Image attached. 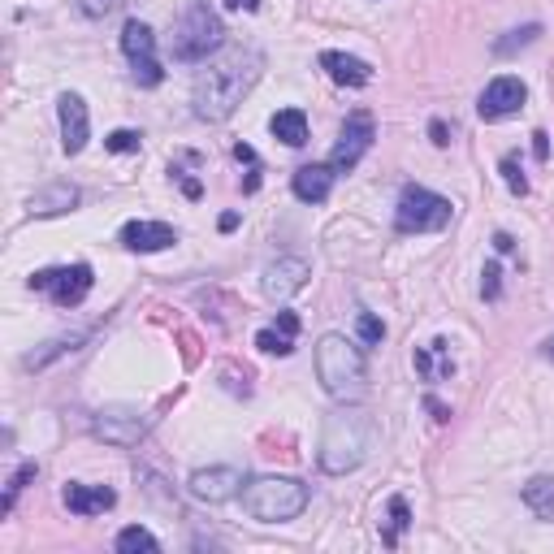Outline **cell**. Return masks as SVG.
<instances>
[{
    "label": "cell",
    "instance_id": "cell-28",
    "mask_svg": "<svg viewBox=\"0 0 554 554\" xmlns=\"http://www.w3.org/2000/svg\"><path fill=\"white\" fill-rule=\"evenodd\" d=\"M503 182H507L511 195H529V178L520 174V161H516V156H503Z\"/></svg>",
    "mask_w": 554,
    "mask_h": 554
},
{
    "label": "cell",
    "instance_id": "cell-27",
    "mask_svg": "<svg viewBox=\"0 0 554 554\" xmlns=\"http://www.w3.org/2000/svg\"><path fill=\"white\" fill-rule=\"evenodd\" d=\"M35 472H39L35 464H22V468H18V472H13V477H9V485H5V498H0V516H9V511H13V498H18V494H22V485H26V481H31V477H35Z\"/></svg>",
    "mask_w": 554,
    "mask_h": 554
},
{
    "label": "cell",
    "instance_id": "cell-1",
    "mask_svg": "<svg viewBox=\"0 0 554 554\" xmlns=\"http://www.w3.org/2000/svg\"><path fill=\"white\" fill-rule=\"evenodd\" d=\"M260 70H265V57L256 48H230L226 57L208 61V70H200V78L191 87L195 117L200 122H226V117H234L243 96L256 87Z\"/></svg>",
    "mask_w": 554,
    "mask_h": 554
},
{
    "label": "cell",
    "instance_id": "cell-42",
    "mask_svg": "<svg viewBox=\"0 0 554 554\" xmlns=\"http://www.w3.org/2000/svg\"><path fill=\"white\" fill-rule=\"evenodd\" d=\"M542 355H546V360H554V334L542 342Z\"/></svg>",
    "mask_w": 554,
    "mask_h": 554
},
{
    "label": "cell",
    "instance_id": "cell-21",
    "mask_svg": "<svg viewBox=\"0 0 554 554\" xmlns=\"http://www.w3.org/2000/svg\"><path fill=\"white\" fill-rule=\"evenodd\" d=\"M87 338H91L87 329H74V334H61V338H52V342H44V347H39V351H31V355H26V368H48L52 360H57V355H70V351H78Z\"/></svg>",
    "mask_w": 554,
    "mask_h": 554
},
{
    "label": "cell",
    "instance_id": "cell-13",
    "mask_svg": "<svg viewBox=\"0 0 554 554\" xmlns=\"http://www.w3.org/2000/svg\"><path fill=\"white\" fill-rule=\"evenodd\" d=\"M57 117H61V148H65V156H78L87 148V139H91L87 100L74 96V91H65V96L57 100Z\"/></svg>",
    "mask_w": 554,
    "mask_h": 554
},
{
    "label": "cell",
    "instance_id": "cell-8",
    "mask_svg": "<svg viewBox=\"0 0 554 554\" xmlns=\"http://www.w3.org/2000/svg\"><path fill=\"white\" fill-rule=\"evenodd\" d=\"M122 52H126L130 74H135L139 87H161L165 83V70H161V61H156V35H152L148 22L130 18L122 26Z\"/></svg>",
    "mask_w": 554,
    "mask_h": 554
},
{
    "label": "cell",
    "instance_id": "cell-22",
    "mask_svg": "<svg viewBox=\"0 0 554 554\" xmlns=\"http://www.w3.org/2000/svg\"><path fill=\"white\" fill-rule=\"evenodd\" d=\"M520 498H524V507H529L537 520H554V477H533L520 490Z\"/></svg>",
    "mask_w": 554,
    "mask_h": 554
},
{
    "label": "cell",
    "instance_id": "cell-26",
    "mask_svg": "<svg viewBox=\"0 0 554 554\" xmlns=\"http://www.w3.org/2000/svg\"><path fill=\"white\" fill-rule=\"evenodd\" d=\"M256 347L265 355H290V351H295V338L282 334V329L273 325V329H260V334H256Z\"/></svg>",
    "mask_w": 554,
    "mask_h": 554
},
{
    "label": "cell",
    "instance_id": "cell-7",
    "mask_svg": "<svg viewBox=\"0 0 554 554\" xmlns=\"http://www.w3.org/2000/svg\"><path fill=\"white\" fill-rule=\"evenodd\" d=\"M91 286H96V273H91V265H61V269H39L31 273V290H39V295H48L57 308H78Z\"/></svg>",
    "mask_w": 554,
    "mask_h": 554
},
{
    "label": "cell",
    "instance_id": "cell-15",
    "mask_svg": "<svg viewBox=\"0 0 554 554\" xmlns=\"http://www.w3.org/2000/svg\"><path fill=\"white\" fill-rule=\"evenodd\" d=\"M143 416L130 412V407H109V412L96 416V438L104 442H117V446H135L143 438Z\"/></svg>",
    "mask_w": 554,
    "mask_h": 554
},
{
    "label": "cell",
    "instance_id": "cell-2",
    "mask_svg": "<svg viewBox=\"0 0 554 554\" xmlns=\"http://www.w3.org/2000/svg\"><path fill=\"white\" fill-rule=\"evenodd\" d=\"M373 438H377V425L364 407L347 403V407H338V412H329L325 433H321V451H316L321 472H329V477L355 472L368 459V451H373Z\"/></svg>",
    "mask_w": 554,
    "mask_h": 554
},
{
    "label": "cell",
    "instance_id": "cell-35",
    "mask_svg": "<svg viewBox=\"0 0 554 554\" xmlns=\"http://www.w3.org/2000/svg\"><path fill=\"white\" fill-rule=\"evenodd\" d=\"M429 135H433V143H438V148H446V143H451V130H446V122H438V117L429 122Z\"/></svg>",
    "mask_w": 554,
    "mask_h": 554
},
{
    "label": "cell",
    "instance_id": "cell-41",
    "mask_svg": "<svg viewBox=\"0 0 554 554\" xmlns=\"http://www.w3.org/2000/svg\"><path fill=\"white\" fill-rule=\"evenodd\" d=\"M494 247H498V252H516V243H511V234H494Z\"/></svg>",
    "mask_w": 554,
    "mask_h": 554
},
{
    "label": "cell",
    "instance_id": "cell-12",
    "mask_svg": "<svg viewBox=\"0 0 554 554\" xmlns=\"http://www.w3.org/2000/svg\"><path fill=\"white\" fill-rule=\"evenodd\" d=\"M187 490H191V498H200V503H230V498L243 494V472L239 468H200V472H191Z\"/></svg>",
    "mask_w": 554,
    "mask_h": 554
},
{
    "label": "cell",
    "instance_id": "cell-16",
    "mask_svg": "<svg viewBox=\"0 0 554 554\" xmlns=\"http://www.w3.org/2000/svg\"><path fill=\"white\" fill-rule=\"evenodd\" d=\"M61 498L74 516H104V511L117 503V494L109 490V485H83V481H70Z\"/></svg>",
    "mask_w": 554,
    "mask_h": 554
},
{
    "label": "cell",
    "instance_id": "cell-23",
    "mask_svg": "<svg viewBox=\"0 0 554 554\" xmlns=\"http://www.w3.org/2000/svg\"><path fill=\"white\" fill-rule=\"evenodd\" d=\"M407 524H412V507H407V498L394 494V498H390V524H386V533H381V542H386V546H399V537H403Z\"/></svg>",
    "mask_w": 554,
    "mask_h": 554
},
{
    "label": "cell",
    "instance_id": "cell-9",
    "mask_svg": "<svg viewBox=\"0 0 554 554\" xmlns=\"http://www.w3.org/2000/svg\"><path fill=\"white\" fill-rule=\"evenodd\" d=\"M373 139H377L373 117H368V113H351L347 126H342V135H338V143H334V152H329V169H334V174H351V169L368 156Z\"/></svg>",
    "mask_w": 554,
    "mask_h": 554
},
{
    "label": "cell",
    "instance_id": "cell-32",
    "mask_svg": "<svg viewBox=\"0 0 554 554\" xmlns=\"http://www.w3.org/2000/svg\"><path fill=\"white\" fill-rule=\"evenodd\" d=\"M78 5H83L87 18H104V13H113L122 0H78Z\"/></svg>",
    "mask_w": 554,
    "mask_h": 554
},
{
    "label": "cell",
    "instance_id": "cell-14",
    "mask_svg": "<svg viewBox=\"0 0 554 554\" xmlns=\"http://www.w3.org/2000/svg\"><path fill=\"white\" fill-rule=\"evenodd\" d=\"M174 243H178V230L165 226V221H126V226H122V247H126V252L148 256V252H165V247H174Z\"/></svg>",
    "mask_w": 554,
    "mask_h": 554
},
{
    "label": "cell",
    "instance_id": "cell-30",
    "mask_svg": "<svg viewBox=\"0 0 554 554\" xmlns=\"http://www.w3.org/2000/svg\"><path fill=\"white\" fill-rule=\"evenodd\" d=\"M360 338L368 342V347H377V342L386 338V325H381L373 312H360Z\"/></svg>",
    "mask_w": 554,
    "mask_h": 554
},
{
    "label": "cell",
    "instance_id": "cell-37",
    "mask_svg": "<svg viewBox=\"0 0 554 554\" xmlns=\"http://www.w3.org/2000/svg\"><path fill=\"white\" fill-rule=\"evenodd\" d=\"M533 152H537V161H546V156H550V143H546V130H537V135H533Z\"/></svg>",
    "mask_w": 554,
    "mask_h": 554
},
{
    "label": "cell",
    "instance_id": "cell-20",
    "mask_svg": "<svg viewBox=\"0 0 554 554\" xmlns=\"http://www.w3.org/2000/svg\"><path fill=\"white\" fill-rule=\"evenodd\" d=\"M273 139H282L286 148H303L308 143V117H303V109H282V113H273Z\"/></svg>",
    "mask_w": 554,
    "mask_h": 554
},
{
    "label": "cell",
    "instance_id": "cell-39",
    "mask_svg": "<svg viewBox=\"0 0 554 554\" xmlns=\"http://www.w3.org/2000/svg\"><path fill=\"white\" fill-rule=\"evenodd\" d=\"M234 156H239V161H243V165H260V161H256V152H252V148H247V143H239V148H234Z\"/></svg>",
    "mask_w": 554,
    "mask_h": 554
},
{
    "label": "cell",
    "instance_id": "cell-6",
    "mask_svg": "<svg viewBox=\"0 0 554 554\" xmlns=\"http://www.w3.org/2000/svg\"><path fill=\"white\" fill-rule=\"evenodd\" d=\"M455 217V204L438 191H425V187H407L399 195V213H394V230L399 234H438L451 226Z\"/></svg>",
    "mask_w": 554,
    "mask_h": 554
},
{
    "label": "cell",
    "instance_id": "cell-4",
    "mask_svg": "<svg viewBox=\"0 0 554 554\" xmlns=\"http://www.w3.org/2000/svg\"><path fill=\"white\" fill-rule=\"evenodd\" d=\"M221 44H226V22H221V13L208 9V0H191L187 13L174 22V35H169L174 61L200 65V61L213 57Z\"/></svg>",
    "mask_w": 554,
    "mask_h": 554
},
{
    "label": "cell",
    "instance_id": "cell-40",
    "mask_svg": "<svg viewBox=\"0 0 554 554\" xmlns=\"http://www.w3.org/2000/svg\"><path fill=\"white\" fill-rule=\"evenodd\" d=\"M230 9H243V13H256L260 9V0H226Z\"/></svg>",
    "mask_w": 554,
    "mask_h": 554
},
{
    "label": "cell",
    "instance_id": "cell-29",
    "mask_svg": "<svg viewBox=\"0 0 554 554\" xmlns=\"http://www.w3.org/2000/svg\"><path fill=\"white\" fill-rule=\"evenodd\" d=\"M139 143H143L139 130H113V135L104 139V148L109 152H139Z\"/></svg>",
    "mask_w": 554,
    "mask_h": 554
},
{
    "label": "cell",
    "instance_id": "cell-19",
    "mask_svg": "<svg viewBox=\"0 0 554 554\" xmlns=\"http://www.w3.org/2000/svg\"><path fill=\"white\" fill-rule=\"evenodd\" d=\"M74 208H78V187H70V182H52V187L31 195V217H61L74 213Z\"/></svg>",
    "mask_w": 554,
    "mask_h": 554
},
{
    "label": "cell",
    "instance_id": "cell-24",
    "mask_svg": "<svg viewBox=\"0 0 554 554\" xmlns=\"http://www.w3.org/2000/svg\"><path fill=\"white\" fill-rule=\"evenodd\" d=\"M117 550L122 554H139V550H161V542H156V537L148 533V529H139V524H130V529H122L117 533Z\"/></svg>",
    "mask_w": 554,
    "mask_h": 554
},
{
    "label": "cell",
    "instance_id": "cell-31",
    "mask_svg": "<svg viewBox=\"0 0 554 554\" xmlns=\"http://www.w3.org/2000/svg\"><path fill=\"white\" fill-rule=\"evenodd\" d=\"M485 282H481V295L485 299H498V295H503V269H498V265H485Z\"/></svg>",
    "mask_w": 554,
    "mask_h": 554
},
{
    "label": "cell",
    "instance_id": "cell-11",
    "mask_svg": "<svg viewBox=\"0 0 554 554\" xmlns=\"http://www.w3.org/2000/svg\"><path fill=\"white\" fill-rule=\"evenodd\" d=\"M524 100H529V87H524L516 74H503L481 91L477 113H481V122H503V117H516L524 109Z\"/></svg>",
    "mask_w": 554,
    "mask_h": 554
},
{
    "label": "cell",
    "instance_id": "cell-10",
    "mask_svg": "<svg viewBox=\"0 0 554 554\" xmlns=\"http://www.w3.org/2000/svg\"><path fill=\"white\" fill-rule=\"evenodd\" d=\"M308 277H312V265L303 256H277L273 265L265 269V277H260V290H265V299L286 303V299H295L299 290L308 286Z\"/></svg>",
    "mask_w": 554,
    "mask_h": 554
},
{
    "label": "cell",
    "instance_id": "cell-38",
    "mask_svg": "<svg viewBox=\"0 0 554 554\" xmlns=\"http://www.w3.org/2000/svg\"><path fill=\"white\" fill-rule=\"evenodd\" d=\"M182 178V191H187V200H200V182L187 178V174H178Z\"/></svg>",
    "mask_w": 554,
    "mask_h": 554
},
{
    "label": "cell",
    "instance_id": "cell-36",
    "mask_svg": "<svg viewBox=\"0 0 554 554\" xmlns=\"http://www.w3.org/2000/svg\"><path fill=\"white\" fill-rule=\"evenodd\" d=\"M425 407L433 412V420H442V425H446V420H451V407H446V403H438V399H433V394L425 399Z\"/></svg>",
    "mask_w": 554,
    "mask_h": 554
},
{
    "label": "cell",
    "instance_id": "cell-5",
    "mask_svg": "<svg viewBox=\"0 0 554 554\" xmlns=\"http://www.w3.org/2000/svg\"><path fill=\"white\" fill-rule=\"evenodd\" d=\"M303 507H308V485L295 477H256L243 485V511L260 524H286L303 516Z\"/></svg>",
    "mask_w": 554,
    "mask_h": 554
},
{
    "label": "cell",
    "instance_id": "cell-18",
    "mask_svg": "<svg viewBox=\"0 0 554 554\" xmlns=\"http://www.w3.org/2000/svg\"><path fill=\"white\" fill-rule=\"evenodd\" d=\"M334 169L329 165H303V169H295V182H290V187H295V195L303 204H325L329 200V191H334Z\"/></svg>",
    "mask_w": 554,
    "mask_h": 554
},
{
    "label": "cell",
    "instance_id": "cell-25",
    "mask_svg": "<svg viewBox=\"0 0 554 554\" xmlns=\"http://www.w3.org/2000/svg\"><path fill=\"white\" fill-rule=\"evenodd\" d=\"M537 35H542V26H537V22H529V26H520V31H507V39H498V44H494V52H498V57H511V52L529 48Z\"/></svg>",
    "mask_w": 554,
    "mask_h": 554
},
{
    "label": "cell",
    "instance_id": "cell-34",
    "mask_svg": "<svg viewBox=\"0 0 554 554\" xmlns=\"http://www.w3.org/2000/svg\"><path fill=\"white\" fill-rule=\"evenodd\" d=\"M273 325L282 329V334H290V338L299 334V316H295V312H277V321H273Z\"/></svg>",
    "mask_w": 554,
    "mask_h": 554
},
{
    "label": "cell",
    "instance_id": "cell-17",
    "mask_svg": "<svg viewBox=\"0 0 554 554\" xmlns=\"http://www.w3.org/2000/svg\"><path fill=\"white\" fill-rule=\"evenodd\" d=\"M321 70L334 78L338 87H368L373 83V65L351 57V52H321Z\"/></svg>",
    "mask_w": 554,
    "mask_h": 554
},
{
    "label": "cell",
    "instance_id": "cell-33",
    "mask_svg": "<svg viewBox=\"0 0 554 554\" xmlns=\"http://www.w3.org/2000/svg\"><path fill=\"white\" fill-rule=\"evenodd\" d=\"M412 360H416V373H420V377H425V381H438V368H433V355H429L425 347H420Z\"/></svg>",
    "mask_w": 554,
    "mask_h": 554
},
{
    "label": "cell",
    "instance_id": "cell-3",
    "mask_svg": "<svg viewBox=\"0 0 554 554\" xmlns=\"http://www.w3.org/2000/svg\"><path fill=\"white\" fill-rule=\"evenodd\" d=\"M316 377L329 399L338 403H360L368 390V368H364V351L342 334H325L316 342Z\"/></svg>",
    "mask_w": 554,
    "mask_h": 554
}]
</instances>
